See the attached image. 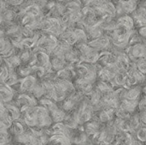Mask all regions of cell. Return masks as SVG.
<instances>
[{"instance_id":"obj_1","label":"cell","mask_w":146,"mask_h":145,"mask_svg":"<svg viewBox=\"0 0 146 145\" xmlns=\"http://www.w3.org/2000/svg\"><path fill=\"white\" fill-rule=\"evenodd\" d=\"M36 83H37V80L34 76L29 75V76L25 77L21 81V93L27 92V91L30 92Z\"/></svg>"},{"instance_id":"obj_2","label":"cell","mask_w":146,"mask_h":145,"mask_svg":"<svg viewBox=\"0 0 146 145\" xmlns=\"http://www.w3.org/2000/svg\"><path fill=\"white\" fill-rule=\"evenodd\" d=\"M10 130V132L15 136H18V135H21V133H23L27 129L24 127V125L23 123L20 122L19 121H13L10 127L9 128Z\"/></svg>"},{"instance_id":"obj_3","label":"cell","mask_w":146,"mask_h":145,"mask_svg":"<svg viewBox=\"0 0 146 145\" xmlns=\"http://www.w3.org/2000/svg\"><path fill=\"white\" fill-rule=\"evenodd\" d=\"M50 115L53 121L56 122V123H59V122L63 121L65 117H66V115H67L65 111L63 109H60L59 108L57 109H56L55 111L50 113Z\"/></svg>"},{"instance_id":"obj_4","label":"cell","mask_w":146,"mask_h":145,"mask_svg":"<svg viewBox=\"0 0 146 145\" xmlns=\"http://www.w3.org/2000/svg\"><path fill=\"white\" fill-rule=\"evenodd\" d=\"M139 95H140V89L138 87H133L126 92L125 99L131 100V101H137Z\"/></svg>"},{"instance_id":"obj_5","label":"cell","mask_w":146,"mask_h":145,"mask_svg":"<svg viewBox=\"0 0 146 145\" xmlns=\"http://www.w3.org/2000/svg\"><path fill=\"white\" fill-rule=\"evenodd\" d=\"M132 54L135 57H141L145 54V49L141 44H137L132 49Z\"/></svg>"},{"instance_id":"obj_6","label":"cell","mask_w":146,"mask_h":145,"mask_svg":"<svg viewBox=\"0 0 146 145\" xmlns=\"http://www.w3.org/2000/svg\"><path fill=\"white\" fill-rule=\"evenodd\" d=\"M9 140H10V136L7 131L0 132V145H9Z\"/></svg>"},{"instance_id":"obj_7","label":"cell","mask_w":146,"mask_h":145,"mask_svg":"<svg viewBox=\"0 0 146 145\" xmlns=\"http://www.w3.org/2000/svg\"><path fill=\"white\" fill-rule=\"evenodd\" d=\"M137 138L139 142H146V127H139L137 132Z\"/></svg>"},{"instance_id":"obj_8","label":"cell","mask_w":146,"mask_h":145,"mask_svg":"<svg viewBox=\"0 0 146 145\" xmlns=\"http://www.w3.org/2000/svg\"><path fill=\"white\" fill-rule=\"evenodd\" d=\"M138 68H139V71L140 73H142L143 74H145L146 73V61L145 60H141L139 62V64H138Z\"/></svg>"},{"instance_id":"obj_9","label":"cell","mask_w":146,"mask_h":145,"mask_svg":"<svg viewBox=\"0 0 146 145\" xmlns=\"http://www.w3.org/2000/svg\"><path fill=\"white\" fill-rule=\"evenodd\" d=\"M11 1V3H13V4H18V3H20L22 0H10Z\"/></svg>"},{"instance_id":"obj_10","label":"cell","mask_w":146,"mask_h":145,"mask_svg":"<svg viewBox=\"0 0 146 145\" xmlns=\"http://www.w3.org/2000/svg\"><path fill=\"white\" fill-rule=\"evenodd\" d=\"M19 145H21V144H19Z\"/></svg>"}]
</instances>
